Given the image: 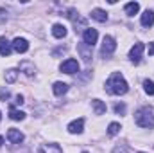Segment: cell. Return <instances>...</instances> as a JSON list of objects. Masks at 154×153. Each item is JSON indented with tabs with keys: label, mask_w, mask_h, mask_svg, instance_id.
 <instances>
[{
	"label": "cell",
	"mask_w": 154,
	"mask_h": 153,
	"mask_svg": "<svg viewBox=\"0 0 154 153\" xmlns=\"http://www.w3.org/2000/svg\"><path fill=\"white\" fill-rule=\"evenodd\" d=\"M82 153H88V151H82Z\"/></svg>",
	"instance_id": "cell-31"
},
{
	"label": "cell",
	"mask_w": 154,
	"mask_h": 153,
	"mask_svg": "<svg viewBox=\"0 0 154 153\" xmlns=\"http://www.w3.org/2000/svg\"><path fill=\"white\" fill-rule=\"evenodd\" d=\"M143 88H145V92H147L149 96H154V83L151 79H145V81H143Z\"/></svg>",
	"instance_id": "cell-23"
},
{
	"label": "cell",
	"mask_w": 154,
	"mask_h": 153,
	"mask_svg": "<svg viewBox=\"0 0 154 153\" xmlns=\"http://www.w3.org/2000/svg\"><path fill=\"white\" fill-rule=\"evenodd\" d=\"M9 99V92L7 90H0V101H5Z\"/></svg>",
	"instance_id": "cell-26"
},
{
	"label": "cell",
	"mask_w": 154,
	"mask_h": 153,
	"mask_svg": "<svg viewBox=\"0 0 154 153\" xmlns=\"http://www.w3.org/2000/svg\"><path fill=\"white\" fill-rule=\"evenodd\" d=\"M52 92H54L56 96H63V94L68 92V85H66V83H61V81H56L54 86H52Z\"/></svg>",
	"instance_id": "cell-13"
},
{
	"label": "cell",
	"mask_w": 154,
	"mask_h": 153,
	"mask_svg": "<svg viewBox=\"0 0 154 153\" xmlns=\"http://www.w3.org/2000/svg\"><path fill=\"white\" fill-rule=\"evenodd\" d=\"M143 50H145V45H143V43H134V45L131 47V50H129V58H131L134 63H138Z\"/></svg>",
	"instance_id": "cell-7"
},
{
	"label": "cell",
	"mask_w": 154,
	"mask_h": 153,
	"mask_svg": "<svg viewBox=\"0 0 154 153\" xmlns=\"http://www.w3.org/2000/svg\"><path fill=\"white\" fill-rule=\"evenodd\" d=\"M116 49V41L113 36H104L102 40V49H100V54L102 56H111L113 52H115Z\"/></svg>",
	"instance_id": "cell-3"
},
{
	"label": "cell",
	"mask_w": 154,
	"mask_h": 153,
	"mask_svg": "<svg viewBox=\"0 0 154 153\" xmlns=\"http://www.w3.org/2000/svg\"><path fill=\"white\" fill-rule=\"evenodd\" d=\"M7 139H9L11 142H14V144H20V142L23 141V133H22L20 130H16V128H11V130L7 132Z\"/></svg>",
	"instance_id": "cell-8"
},
{
	"label": "cell",
	"mask_w": 154,
	"mask_h": 153,
	"mask_svg": "<svg viewBox=\"0 0 154 153\" xmlns=\"http://www.w3.org/2000/svg\"><path fill=\"white\" fill-rule=\"evenodd\" d=\"M20 69L25 72V76H32V74H34V65L29 63V61H22V63H20Z\"/></svg>",
	"instance_id": "cell-20"
},
{
	"label": "cell",
	"mask_w": 154,
	"mask_h": 153,
	"mask_svg": "<svg viewBox=\"0 0 154 153\" xmlns=\"http://www.w3.org/2000/svg\"><path fill=\"white\" fill-rule=\"evenodd\" d=\"M5 20H7V11H5V9H2V7H0V24H4V22H5Z\"/></svg>",
	"instance_id": "cell-25"
},
{
	"label": "cell",
	"mask_w": 154,
	"mask_h": 153,
	"mask_svg": "<svg viewBox=\"0 0 154 153\" xmlns=\"http://www.w3.org/2000/svg\"><path fill=\"white\" fill-rule=\"evenodd\" d=\"M125 15H129V16H134L138 11H140V4L138 2H129V4H125Z\"/></svg>",
	"instance_id": "cell-16"
},
{
	"label": "cell",
	"mask_w": 154,
	"mask_h": 153,
	"mask_svg": "<svg viewBox=\"0 0 154 153\" xmlns=\"http://www.w3.org/2000/svg\"><path fill=\"white\" fill-rule=\"evenodd\" d=\"M52 34H54L56 38H65V36H66V27H65L63 24H54V25H52Z\"/></svg>",
	"instance_id": "cell-12"
},
{
	"label": "cell",
	"mask_w": 154,
	"mask_h": 153,
	"mask_svg": "<svg viewBox=\"0 0 154 153\" xmlns=\"http://www.w3.org/2000/svg\"><path fill=\"white\" fill-rule=\"evenodd\" d=\"M106 90L113 96H124L129 90V86H127V81L124 79V76L120 72H113L106 81Z\"/></svg>",
	"instance_id": "cell-1"
},
{
	"label": "cell",
	"mask_w": 154,
	"mask_h": 153,
	"mask_svg": "<svg viewBox=\"0 0 154 153\" xmlns=\"http://www.w3.org/2000/svg\"><path fill=\"white\" fill-rule=\"evenodd\" d=\"M149 56H154V43L149 45Z\"/></svg>",
	"instance_id": "cell-28"
},
{
	"label": "cell",
	"mask_w": 154,
	"mask_h": 153,
	"mask_svg": "<svg viewBox=\"0 0 154 153\" xmlns=\"http://www.w3.org/2000/svg\"><path fill=\"white\" fill-rule=\"evenodd\" d=\"M91 18L97 20V22H100V24H104V22L108 20V13L102 11V9H93V11H91Z\"/></svg>",
	"instance_id": "cell-15"
},
{
	"label": "cell",
	"mask_w": 154,
	"mask_h": 153,
	"mask_svg": "<svg viewBox=\"0 0 154 153\" xmlns=\"http://www.w3.org/2000/svg\"><path fill=\"white\" fill-rule=\"evenodd\" d=\"M82 128H84V119H77V121H72L68 124L70 133H82Z\"/></svg>",
	"instance_id": "cell-10"
},
{
	"label": "cell",
	"mask_w": 154,
	"mask_h": 153,
	"mask_svg": "<svg viewBox=\"0 0 154 153\" xmlns=\"http://www.w3.org/2000/svg\"><path fill=\"white\" fill-rule=\"evenodd\" d=\"M134 121H136V124L142 126V128H154V112H152V108H149V106L140 108V110L134 114Z\"/></svg>",
	"instance_id": "cell-2"
},
{
	"label": "cell",
	"mask_w": 154,
	"mask_h": 153,
	"mask_svg": "<svg viewBox=\"0 0 154 153\" xmlns=\"http://www.w3.org/2000/svg\"><path fill=\"white\" fill-rule=\"evenodd\" d=\"M9 117H11L13 121H22V119H25V114L20 112V110H16L14 106H11V108H9Z\"/></svg>",
	"instance_id": "cell-19"
},
{
	"label": "cell",
	"mask_w": 154,
	"mask_h": 153,
	"mask_svg": "<svg viewBox=\"0 0 154 153\" xmlns=\"http://www.w3.org/2000/svg\"><path fill=\"white\" fill-rule=\"evenodd\" d=\"M86 47H88L86 43H79V45H77V50L81 52V56H82V58H84L86 61H90V58H91V49L88 50Z\"/></svg>",
	"instance_id": "cell-18"
},
{
	"label": "cell",
	"mask_w": 154,
	"mask_h": 153,
	"mask_svg": "<svg viewBox=\"0 0 154 153\" xmlns=\"http://www.w3.org/2000/svg\"><path fill=\"white\" fill-rule=\"evenodd\" d=\"M91 105H93V110H95V115H102L106 114V105L100 101V99H93L91 101Z\"/></svg>",
	"instance_id": "cell-17"
},
{
	"label": "cell",
	"mask_w": 154,
	"mask_h": 153,
	"mask_svg": "<svg viewBox=\"0 0 154 153\" xmlns=\"http://www.w3.org/2000/svg\"><path fill=\"white\" fill-rule=\"evenodd\" d=\"M38 153H63V150L56 144H43V146H39Z\"/></svg>",
	"instance_id": "cell-14"
},
{
	"label": "cell",
	"mask_w": 154,
	"mask_h": 153,
	"mask_svg": "<svg viewBox=\"0 0 154 153\" xmlns=\"http://www.w3.org/2000/svg\"><path fill=\"white\" fill-rule=\"evenodd\" d=\"M0 119H2V114H0Z\"/></svg>",
	"instance_id": "cell-30"
},
{
	"label": "cell",
	"mask_w": 154,
	"mask_h": 153,
	"mask_svg": "<svg viewBox=\"0 0 154 153\" xmlns=\"http://www.w3.org/2000/svg\"><path fill=\"white\" fill-rule=\"evenodd\" d=\"M82 38H84V43L88 45V47H93L95 43H97V38H99V33H97V29H86L84 31V34H82Z\"/></svg>",
	"instance_id": "cell-6"
},
{
	"label": "cell",
	"mask_w": 154,
	"mask_h": 153,
	"mask_svg": "<svg viewBox=\"0 0 154 153\" xmlns=\"http://www.w3.org/2000/svg\"><path fill=\"white\" fill-rule=\"evenodd\" d=\"M115 112L118 115H124L125 114V105H124V103H116L115 105Z\"/></svg>",
	"instance_id": "cell-24"
},
{
	"label": "cell",
	"mask_w": 154,
	"mask_h": 153,
	"mask_svg": "<svg viewBox=\"0 0 154 153\" xmlns=\"http://www.w3.org/2000/svg\"><path fill=\"white\" fill-rule=\"evenodd\" d=\"M14 103H16V105H22V103H23V96H16Z\"/></svg>",
	"instance_id": "cell-27"
},
{
	"label": "cell",
	"mask_w": 154,
	"mask_h": 153,
	"mask_svg": "<svg viewBox=\"0 0 154 153\" xmlns=\"http://www.w3.org/2000/svg\"><path fill=\"white\" fill-rule=\"evenodd\" d=\"M59 69L65 74H75V72H79V63H77V60H74V58H68L66 61L61 63Z\"/></svg>",
	"instance_id": "cell-4"
},
{
	"label": "cell",
	"mask_w": 154,
	"mask_h": 153,
	"mask_svg": "<svg viewBox=\"0 0 154 153\" xmlns=\"http://www.w3.org/2000/svg\"><path fill=\"white\" fill-rule=\"evenodd\" d=\"M118 132H120V124H118V122H111V124L108 126V135H109V137H115Z\"/></svg>",
	"instance_id": "cell-22"
},
{
	"label": "cell",
	"mask_w": 154,
	"mask_h": 153,
	"mask_svg": "<svg viewBox=\"0 0 154 153\" xmlns=\"http://www.w3.org/2000/svg\"><path fill=\"white\" fill-rule=\"evenodd\" d=\"M142 25L143 27H151V25H154V11H145L143 15H142Z\"/></svg>",
	"instance_id": "cell-11"
},
{
	"label": "cell",
	"mask_w": 154,
	"mask_h": 153,
	"mask_svg": "<svg viewBox=\"0 0 154 153\" xmlns=\"http://www.w3.org/2000/svg\"><path fill=\"white\" fill-rule=\"evenodd\" d=\"M16 77H18V70H14V69H9V70L5 72V81H7V83H14Z\"/></svg>",
	"instance_id": "cell-21"
},
{
	"label": "cell",
	"mask_w": 154,
	"mask_h": 153,
	"mask_svg": "<svg viewBox=\"0 0 154 153\" xmlns=\"http://www.w3.org/2000/svg\"><path fill=\"white\" fill-rule=\"evenodd\" d=\"M11 45H13V50H16L18 54H23V52H27V50H29V43H27V40L20 38V36L13 40V43H11Z\"/></svg>",
	"instance_id": "cell-5"
},
{
	"label": "cell",
	"mask_w": 154,
	"mask_h": 153,
	"mask_svg": "<svg viewBox=\"0 0 154 153\" xmlns=\"http://www.w3.org/2000/svg\"><path fill=\"white\" fill-rule=\"evenodd\" d=\"M140 153H143V151H140Z\"/></svg>",
	"instance_id": "cell-32"
},
{
	"label": "cell",
	"mask_w": 154,
	"mask_h": 153,
	"mask_svg": "<svg viewBox=\"0 0 154 153\" xmlns=\"http://www.w3.org/2000/svg\"><path fill=\"white\" fill-rule=\"evenodd\" d=\"M11 50H13L11 41L5 38V36H2V38H0V54H2V56H9Z\"/></svg>",
	"instance_id": "cell-9"
},
{
	"label": "cell",
	"mask_w": 154,
	"mask_h": 153,
	"mask_svg": "<svg viewBox=\"0 0 154 153\" xmlns=\"http://www.w3.org/2000/svg\"><path fill=\"white\" fill-rule=\"evenodd\" d=\"M2 144H4V137H0V146H2Z\"/></svg>",
	"instance_id": "cell-29"
}]
</instances>
